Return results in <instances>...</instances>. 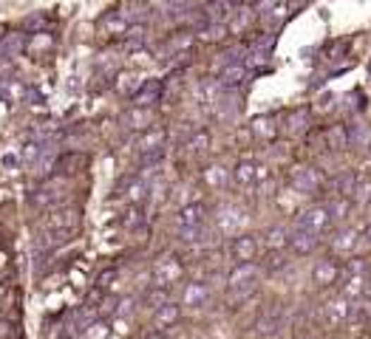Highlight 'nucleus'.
Wrapping results in <instances>:
<instances>
[{
  "mask_svg": "<svg viewBox=\"0 0 371 339\" xmlns=\"http://www.w3.org/2000/svg\"><path fill=\"white\" fill-rule=\"evenodd\" d=\"M83 224V212L77 207H60L51 212H43V218L35 226V255L37 260L51 257L63 243H68Z\"/></svg>",
  "mask_w": 371,
  "mask_h": 339,
  "instance_id": "f257e3e1",
  "label": "nucleus"
},
{
  "mask_svg": "<svg viewBox=\"0 0 371 339\" xmlns=\"http://www.w3.org/2000/svg\"><path fill=\"white\" fill-rule=\"evenodd\" d=\"M26 204H29L32 210H37V212H51V210L68 207V204H71V179L51 173V176L43 179L35 190H29Z\"/></svg>",
  "mask_w": 371,
  "mask_h": 339,
  "instance_id": "f03ea898",
  "label": "nucleus"
},
{
  "mask_svg": "<svg viewBox=\"0 0 371 339\" xmlns=\"http://www.w3.org/2000/svg\"><path fill=\"white\" fill-rule=\"evenodd\" d=\"M261 274H264V269L258 266V260H255V263H236V266L230 269V274H227V300H230L236 308L244 305V302L258 291Z\"/></svg>",
  "mask_w": 371,
  "mask_h": 339,
  "instance_id": "7ed1b4c3",
  "label": "nucleus"
},
{
  "mask_svg": "<svg viewBox=\"0 0 371 339\" xmlns=\"http://www.w3.org/2000/svg\"><path fill=\"white\" fill-rule=\"evenodd\" d=\"M184 277V263L176 252H164L153 260L150 266V286H159V288H173L178 280Z\"/></svg>",
  "mask_w": 371,
  "mask_h": 339,
  "instance_id": "20e7f679",
  "label": "nucleus"
},
{
  "mask_svg": "<svg viewBox=\"0 0 371 339\" xmlns=\"http://www.w3.org/2000/svg\"><path fill=\"white\" fill-rule=\"evenodd\" d=\"M295 226L303 229V232H309V235H315V238H323L334 224H332V215H329L326 204H306V207L298 212Z\"/></svg>",
  "mask_w": 371,
  "mask_h": 339,
  "instance_id": "39448f33",
  "label": "nucleus"
},
{
  "mask_svg": "<svg viewBox=\"0 0 371 339\" xmlns=\"http://www.w3.org/2000/svg\"><path fill=\"white\" fill-rule=\"evenodd\" d=\"M255 18L261 20L264 32L275 34L286 23V18H289V0H258Z\"/></svg>",
  "mask_w": 371,
  "mask_h": 339,
  "instance_id": "423d86ee",
  "label": "nucleus"
},
{
  "mask_svg": "<svg viewBox=\"0 0 371 339\" xmlns=\"http://www.w3.org/2000/svg\"><path fill=\"white\" fill-rule=\"evenodd\" d=\"M267 179V167H261L258 161L253 158H241L236 167H233V173H230V181L238 187V190H255L261 187Z\"/></svg>",
  "mask_w": 371,
  "mask_h": 339,
  "instance_id": "0eeeda50",
  "label": "nucleus"
},
{
  "mask_svg": "<svg viewBox=\"0 0 371 339\" xmlns=\"http://www.w3.org/2000/svg\"><path fill=\"white\" fill-rule=\"evenodd\" d=\"M323 173L317 167H312V164H298V167H292V173H289V187L295 190V193H300V196H315L320 187H323Z\"/></svg>",
  "mask_w": 371,
  "mask_h": 339,
  "instance_id": "6e6552de",
  "label": "nucleus"
},
{
  "mask_svg": "<svg viewBox=\"0 0 371 339\" xmlns=\"http://www.w3.org/2000/svg\"><path fill=\"white\" fill-rule=\"evenodd\" d=\"M210 218V207L205 201H184L173 212V229H188V226H205Z\"/></svg>",
  "mask_w": 371,
  "mask_h": 339,
  "instance_id": "1a4fd4ad",
  "label": "nucleus"
},
{
  "mask_svg": "<svg viewBox=\"0 0 371 339\" xmlns=\"http://www.w3.org/2000/svg\"><path fill=\"white\" fill-rule=\"evenodd\" d=\"M213 300V288L205 280H188L178 291V305L181 308H190V311H202L207 308Z\"/></svg>",
  "mask_w": 371,
  "mask_h": 339,
  "instance_id": "9d476101",
  "label": "nucleus"
},
{
  "mask_svg": "<svg viewBox=\"0 0 371 339\" xmlns=\"http://www.w3.org/2000/svg\"><path fill=\"white\" fill-rule=\"evenodd\" d=\"M227 255L233 257V263H255L261 255V238H255L250 232H244V235L238 232V235H233Z\"/></svg>",
  "mask_w": 371,
  "mask_h": 339,
  "instance_id": "9b49d317",
  "label": "nucleus"
},
{
  "mask_svg": "<svg viewBox=\"0 0 371 339\" xmlns=\"http://www.w3.org/2000/svg\"><path fill=\"white\" fill-rule=\"evenodd\" d=\"M164 99V79H142L130 94V105L136 108H156Z\"/></svg>",
  "mask_w": 371,
  "mask_h": 339,
  "instance_id": "f8f14e48",
  "label": "nucleus"
},
{
  "mask_svg": "<svg viewBox=\"0 0 371 339\" xmlns=\"http://www.w3.org/2000/svg\"><path fill=\"white\" fill-rule=\"evenodd\" d=\"M357 235H360V229H354V226L334 229L332 238H329L332 257H351V255H357Z\"/></svg>",
  "mask_w": 371,
  "mask_h": 339,
  "instance_id": "ddd939ff",
  "label": "nucleus"
},
{
  "mask_svg": "<svg viewBox=\"0 0 371 339\" xmlns=\"http://www.w3.org/2000/svg\"><path fill=\"white\" fill-rule=\"evenodd\" d=\"M340 277H343V266L337 263V257H323L312 269V283L317 288H332L340 283Z\"/></svg>",
  "mask_w": 371,
  "mask_h": 339,
  "instance_id": "4468645a",
  "label": "nucleus"
},
{
  "mask_svg": "<svg viewBox=\"0 0 371 339\" xmlns=\"http://www.w3.org/2000/svg\"><path fill=\"white\" fill-rule=\"evenodd\" d=\"M320 316H323V325L326 328H340L346 319H348V300L343 294H332L323 308H320Z\"/></svg>",
  "mask_w": 371,
  "mask_h": 339,
  "instance_id": "2eb2a0df",
  "label": "nucleus"
},
{
  "mask_svg": "<svg viewBox=\"0 0 371 339\" xmlns=\"http://www.w3.org/2000/svg\"><path fill=\"white\" fill-rule=\"evenodd\" d=\"M150 124H156V108H136V105H130L122 113V127L128 133H142Z\"/></svg>",
  "mask_w": 371,
  "mask_h": 339,
  "instance_id": "dca6fc26",
  "label": "nucleus"
},
{
  "mask_svg": "<svg viewBox=\"0 0 371 339\" xmlns=\"http://www.w3.org/2000/svg\"><path fill=\"white\" fill-rule=\"evenodd\" d=\"M244 212H241V207L238 204H221L219 210H216V229L219 232H224V235H233V232H238L241 226H244Z\"/></svg>",
  "mask_w": 371,
  "mask_h": 339,
  "instance_id": "f3484780",
  "label": "nucleus"
},
{
  "mask_svg": "<svg viewBox=\"0 0 371 339\" xmlns=\"http://www.w3.org/2000/svg\"><path fill=\"white\" fill-rule=\"evenodd\" d=\"M210 144H213L210 130L199 127V130H190L188 136H184V141H181V153L188 155V158H202V155L210 153Z\"/></svg>",
  "mask_w": 371,
  "mask_h": 339,
  "instance_id": "a211bd4d",
  "label": "nucleus"
},
{
  "mask_svg": "<svg viewBox=\"0 0 371 339\" xmlns=\"http://www.w3.org/2000/svg\"><path fill=\"white\" fill-rule=\"evenodd\" d=\"M181 316H184V308L178 305V302H162L159 308H153V316H150V322H153V328H162V331H170V328H176L178 322H181Z\"/></svg>",
  "mask_w": 371,
  "mask_h": 339,
  "instance_id": "6ab92c4d",
  "label": "nucleus"
},
{
  "mask_svg": "<svg viewBox=\"0 0 371 339\" xmlns=\"http://www.w3.org/2000/svg\"><path fill=\"white\" fill-rule=\"evenodd\" d=\"M88 167V158L83 155V153H63V155H57L54 158V164H51V173H57V176H68V179H74L77 173H83V170Z\"/></svg>",
  "mask_w": 371,
  "mask_h": 339,
  "instance_id": "aec40b11",
  "label": "nucleus"
},
{
  "mask_svg": "<svg viewBox=\"0 0 371 339\" xmlns=\"http://www.w3.org/2000/svg\"><path fill=\"white\" fill-rule=\"evenodd\" d=\"M317 243H320V238H315V235H309V232H303V229H298V226H292L289 235H286V252H292V255H298V257L312 255V252L317 249Z\"/></svg>",
  "mask_w": 371,
  "mask_h": 339,
  "instance_id": "412c9836",
  "label": "nucleus"
},
{
  "mask_svg": "<svg viewBox=\"0 0 371 339\" xmlns=\"http://www.w3.org/2000/svg\"><path fill=\"white\" fill-rule=\"evenodd\" d=\"M202 181H205L207 190H227L230 187V170L221 161H210L202 170Z\"/></svg>",
  "mask_w": 371,
  "mask_h": 339,
  "instance_id": "4be33fe9",
  "label": "nucleus"
},
{
  "mask_svg": "<svg viewBox=\"0 0 371 339\" xmlns=\"http://www.w3.org/2000/svg\"><path fill=\"white\" fill-rule=\"evenodd\" d=\"M281 325H284L281 308H267V311H261L258 319H255V331H258L264 339H272V336L281 331Z\"/></svg>",
  "mask_w": 371,
  "mask_h": 339,
  "instance_id": "5701e85b",
  "label": "nucleus"
},
{
  "mask_svg": "<svg viewBox=\"0 0 371 339\" xmlns=\"http://www.w3.org/2000/svg\"><path fill=\"white\" fill-rule=\"evenodd\" d=\"M309 122H312V116H309V110H292V113H286L284 116V133L289 136V139H298V136H303L306 130H309Z\"/></svg>",
  "mask_w": 371,
  "mask_h": 339,
  "instance_id": "b1692460",
  "label": "nucleus"
},
{
  "mask_svg": "<svg viewBox=\"0 0 371 339\" xmlns=\"http://www.w3.org/2000/svg\"><path fill=\"white\" fill-rule=\"evenodd\" d=\"M250 133L261 141H272L278 136V119L275 116H255L250 122Z\"/></svg>",
  "mask_w": 371,
  "mask_h": 339,
  "instance_id": "393cba45",
  "label": "nucleus"
},
{
  "mask_svg": "<svg viewBox=\"0 0 371 339\" xmlns=\"http://www.w3.org/2000/svg\"><path fill=\"white\" fill-rule=\"evenodd\" d=\"M0 51H4L6 57H18L26 51V32L18 29V32H6L4 40H0Z\"/></svg>",
  "mask_w": 371,
  "mask_h": 339,
  "instance_id": "a878e982",
  "label": "nucleus"
},
{
  "mask_svg": "<svg viewBox=\"0 0 371 339\" xmlns=\"http://www.w3.org/2000/svg\"><path fill=\"white\" fill-rule=\"evenodd\" d=\"M354 187H357V173H354V170H346V173H337V176L332 179L334 196H343V198H348V201H351Z\"/></svg>",
  "mask_w": 371,
  "mask_h": 339,
  "instance_id": "bb28decb",
  "label": "nucleus"
},
{
  "mask_svg": "<svg viewBox=\"0 0 371 339\" xmlns=\"http://www.w3.org/2000/svg\"><path fill=\"white\" fill-rule=\"evenodd\" d=\"M368 319H371V300H365V297L348 300V319H346V322H357V325H365Z\"/></svg>",
  "mask_w": 371,
  "mask_h": 339,
  "instance_id": "cd10ccee",
  "label": "nucleus"
},
{
  "mask_svg": "<svg viewBox=\"0 0 371 339\" xmlns=\"http://www.w3.org/2000/svg\"><path fill=\"white\" fill-rule=\"evenodd\" d=\"M286 235H289L286 226H269L264 232V249L267 252H284L286 249Z\"/></svg>",
  "mask_w": 371,
  "mask_h": 339,
  "instance_id": "c85d7f7f",
  "label": "nucleus"
},
{
  "mask_svg": "<svg viewBox=\"0 0 371 339\" xmlns=\"http://www.w3.org/2000/svg\"><path fill=\"white\" fill-rule=\"evenodd\" d=\"M348 144H354L357 150H365V147H371V127L368 124H363V122H354L348 130Z\"/></svg>",
  "mask_w": 371,
  "mask_h": 339,
  "instance_id": "c756f323",
  "label": "nucleus"
},
{
  "mask_svg": "<svg viewBox=\"0 0 371 339\" xmlns=\"http://www.w3.org/2000/svg\"><path fill=\"white\" fill-rule=\"evenodd\" d=\"M351 201L348 198H343V196H334L332 201H326V210H329V215H332V224H340V221H346L348 218V212H351Z\"/></svg>",
  "mask_w": 371,
  "mask_h": 339,
  "instance_id": "7c9ffc66",
  "label": "nucleus"
},
{
  "mask_svg": "<svg viewBox=\"0 0 371 339\" xmlns=\"http://www.w3.org/2000/svg\"><path fill=\"white\" fill-rule=\"evenodd\" d=\"M173 297H170V288H159V286H150L147 291H145V297H142V302L147 305V308H159L162 302H170Z\"/></svg>",
  "mask_w": 371,
  "mask_h": 339,
  "instance_id": "2f4dec72",
  "label": "nucleus"
},
{
  "mask_svg": "<svg viewBox=\"0 0 371 339\" xmlns=\"http://www.w3.org/2000/svg\"><path fill=\"white\" fill-rule=\"evenodd\" d=\"M116 280H119V269H116V266H108V269H102V271L97 274L94 288H97V291H111Z\"/></svg>",
  "mask_w": 371,
  "mask_h": 339,
  "instance_id": "473e14b6",
  "label": "nucleus"
},
{
  "mask_svg": "<svg viewBox=\"0 0 371 339\" xmlns=\"http://www.w3.org/2000/svg\"><path fill=\"white\" fill-rule=\"evenodd\" d=\"M326 144H329V150H346V147H348L346 127H343V124H334V127L326 133Z\"/></svg>",
  "mask_w": 371,
  "mask_h": 339,
  "instance_id": "72a5a7b5",
  "label": "nucleus"
},
{
  "mask_svg": "<svg viewBox=\"0 0 371 339\" xmlns=\"http://www.w3.org/2000/svg\"><path fill=\"white\" fill-rule=\"evenodd\" d=\"M351 204H360V207L371 204V179H357V187L351 193Z\"/></svg>",
  "mask_w": 371,
  "mask_h": 339,
  "instance_id": "f704fd0d",
  "label": "nucleus"
},
{
  "mask_svg": "<svg viewBox=\"0 0 371 339\" xmlns=\"http://www.w3.org/2000/svg\"><path fill=\"white\" fill-rule=\"evenodd\" d=\"M111 333V325H108V319H97V322H91L80 336L83 339H105Z\"/></svg>",
  "mask_w": 371,
  "mask_h": 339,
  "instance_id": "c9c22d12",
  "label": "nucleus"
},
{
  "mask_svg": "<svg viewBox=\"0 0 371 339\" xmlns=\"http://www.w3.org/2000/svg\"><path fill=\"white\" fill-rule=\"evenodd\" d=\"M139 305V297H119L116 300V311H114V319H128L133 314V308Z\"/></svg>",
  "mask_w": 371,
  "mask_h": 339,
  "instance_id": "e433bc0d",
  "label": "nucleus"
},
{
  "mask_svg": "<svg viewBox=\"0 0 371 339\" xmlns=\"http://www.w3.org/2000/svg\"><path fill=\"white\" fill-rule=\"evenodd\" d=\"M357 252H371V224L360 229V235H357Z\"/></svg>",
  "mask_w": 371,
  "mask_h": 339,
  "instance_id": "4c0bfd02",
  "label": "nucleus"
},
{
  "mask_svg": "<svg viewBox=\"0 0 371 339\" xmlns=\"http://www.w3.org/2000/svg\"><path fill=\"white\" fill-rule=\"evenodd\" d=\"M142 339H170V336H167V331H162V328H150V331L142 333Z\"/></svg>",
  "mask_w": 371,
  "mask_h": 339,
  "instance_id": "58836bf2",
  "label": "nucleus"
},
{
  "mask_svg": "<svg viewBox=\"0 0 371 339\" xmlns=\"http://www.w3.org/2000/svg\"><path fill=\"white\" fill-rule=\"evenodd\" d=\"M4 294H6V291H4V288H0V311H4V300H6Z\"/></svg>",
  "mask_w": 371,
  "mask_h": 339,
  "instance_id": "ea45409f",
  "label": "nucleus"
},
{
  "mask_svg": "<svg viewBox=\"0 0 371 339\" xmlns=\"http://www.w3.org/2000/svg\"><path fill=\"white\" fill-rule=\"evenodd\" d=\"M298 339H315V336H312V333H300Z\"/></svg>",
  "mask_w": 371,
  "mask_h": 339,
  "instance_id": "a19ab883",
  "label": "nucleus"
},
{
  "mask_svg": "<svg viewBox=\"0 0 371 339\" xmlns=\"http://www.w3.org/2000/svg\"><path fill=\"white\" fill-rule=\"evenodd\" d=\"M4 277H6V274H0V286H4Z\"/></svg>",
  "mask_w": 371,
  "mask_h": 339,
  "instance_id": "79ce46f5",
  "label": "nucleus"
}]
</instances>
